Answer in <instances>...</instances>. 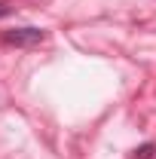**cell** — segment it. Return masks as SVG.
<instances>
[{
	"label": "cell",
	"instance_id": "cell-1",
	"mask_svg": "<svg viewBox=\"0 0 156 159\" xmlns=\"http://www.w3.org/2000/svg\"><path fill=\"white\" fill-rule=\"evenodd\" d=\"M46 40L43 28H12V31H3V43L6 46H16V49H31Z\"/></svg>",
	"mask_w": 156,
	"mask_h": 159
},
{
	"label": "cell",
	"instance_id": "cell-3",
	"mask_svg": "<svg viewBox=\"0 0 156 159\" xmlns=\"http://www.w3.org/2000/svg\"><path fill=\"white\" fill-rule=\"evenodd\" d=\"M6 16H12V6H6V3H0V19H6Z\"/></svg>",
	"mask_w": 156,
	"mask_h": 159
},
{
	"label": "cell",
	"instance_id": "cell-2",
	"mask_svg": "<svg viewBox=\"0 0 156 159\" xmlns=\"http://www.w3.org/2000/svg\"><path fill=\"white\" fill-rule=\"evenodd\" d=\"M153 153H156V144H144L135 150V159H153Z\"/></svg>",
	"mask_w": 156,
	"mask_h": 159
}]
</instances>
